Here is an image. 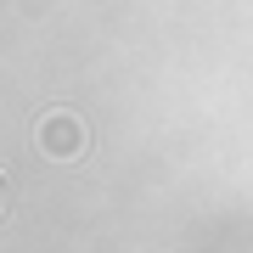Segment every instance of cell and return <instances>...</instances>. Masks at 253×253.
Wrapping results in <instances>:
<instances>
[{
    "label": "cell",
    "mask_w": 253,
    "mask_h": 253,
    "mask_svg": "<svg viewBox=\"0 0 253 253\" xmlns=\"http://www.w3.org/2000/svg\"><path fill=\"white\" fill-rule=\"evenodd\" d=\"M34 146H40L45 158H79L84 146H90V129H84L79 113L56 107V113H45V118L34 124Z\"/></svg>",
    "instance_id": "1"
}]
</instances>
